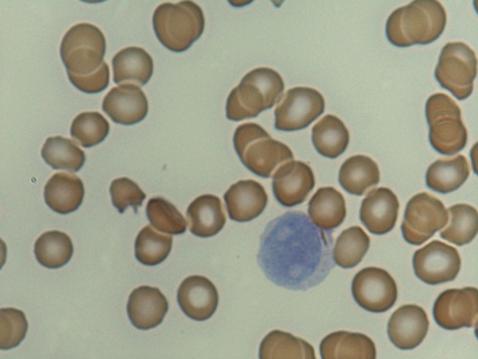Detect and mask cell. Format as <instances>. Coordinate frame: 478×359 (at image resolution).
<instances>
[{"label":"cell","mask_w":478,"mask_h":359,"mask_svg":"<svg viewBox=\"0 0 478 359\" xmlns=\"http://www.w3.org/2000/svg\"><path fill=\"white\" fill-rule=\"evenodd\" d=\"M412 264L417 278L435 285L454 280L460 271L461 259L456 248L434 240L415 251Z\"/></svg>","instance_id":"obj_11"},{"label":"cell","mask_w":478,"mask_h":359,"mask_svg":"<svg viewBox=\"0 0 478 359\" xmlns=\"http://www.w3.org/2000/svg\"><path fill=\"white\" fill-rule=\"evenodd\" d=\"M109 128V123L102 114L97 111H86L74 118L70 133L76 142L83 147L88 148L101 142L108 135Z\"/></svg>","instance_id":"obj_35"},{"label":"cell","mask_w":478,"mask_h":359,"mask_svg":"<svg viewBox=\"0 0 478 359\" xmlns=\"http://www.w3.org/2000/svg\"><path fill=\"white\" fill-rule=\"evenodd\" d=\"M370 244V237L360 226H351L337 237L332 250L333 260L343 269L353 268L362 261Z\"/></svg>","instance_id":"obj_32"},{"label":"cell","mask_w":478,"mask_h":359,"mask_svg":"<svg viewBox=\"0 0 478 359\" xmlns=\"http://www.w3.org/2000/svg\"><path fill=\"white\" fill-rule=\"evenodd\" d=\"M325 109L323 95L309 87H295L281 95L274 110L276 130L295 131L304 129L321 116Z\"/></svg>","instance_id":"obj_10"},{"label":"cell","mask_w":478,"mask_h":359,"mask_svg":"<svg viewBox=\"0 0 478 359\" xmlns=\"http://www.w3.org/2000/svg\"><path fill=\"white\" fill-rule=\"evenodd\" d=\"M204 16L199 6L192 1L160 4L153 15V26L160 42L176 53L188 49L202 34Z\"/></svg>","instance_id":"obj_4"},{"label":"cell","mask_w":478,"mask_h":359,"mask_svg":"<svg viewBox=\"0 0 478 359\" xmlns=\"http://www.w3.org/2000/svg\"><path fill=\"white\" fill-rule=\"evenodd\" d=\"M426 117L429 126V142L443 155L461 151L468 140L467 129L461 119V111L449 95L437 93L426 101Z\"/></svg>","instance_id":"obj_6"},{"label":"cell","mask_w":478,"mask_h":359,"mask_svg":"<svg viewBox=\"0 0 478 359\" xmlns=\"http://www.w3.org/2000/svg\"><path fill=\"white\" fill-rule=\"evenodd\" d=\"M428 328L429 320L424 309L416 304H405L392 313L387 334L396 348L410 350L423 341Z\"/></svg>","instance_id":"obj_15"},{"label":"cell","mask_w":478,"mask_h":359,"mask_svg":"<svg viewBox=\"0 0 478 359\" xmlns=\"http://www.w3.org/2000/svg\"><path fill=\"white\" fill-rule=\"evenodd\" d=\"M436 323L447 330L477 325L478 290L474 287L452 288L437 297L433 309Z\"/></svg>","instance_id":"obj_13"},{"label":"cell","mask_w":478,"mask_h":359,"mask_svg":"<svg viewBox=\"0 0 478 359\" xmlns=\"http://www.w3.org/2000/svg\"><path fill=\"white\" fill-rule=\"evenodd\" d=\"M71 83L78 90L86 93H97L107 88L109 83V68L104 61L101 66L94 72L77 76L67 72Z\"/></svg>","instance_id":"obj_39"},{"label":"cell","mask_w":478,"mask_h":359,"mask_svg":"<svg viewBox=\"0 0 478 359\" xmlns=\"http://www.w3.org/2000/svg\"><path fill=\"white\" fill-rule=\"evenodd\" d=\"M177 302L190 318L202 321L216 311L218 293L213 283L202 276H190L183 280L177 292Z\"/></svg>","instance_id":"obj_17"},{"label":"cell","mask_w":478,"mask_h":359,"mask_svg":"<svg viewBox=\"0 0 478 359\" xmlns=\"http://www.w3.org/2000/svg\"><path fill=\"white\" fill-rule=\"evenodd\" d=\"M470 175V165L463 155L433 163L426 173V182L430 189L447 194L458 189Z\"/></svg>","instance_id":"obj_27"},{"label":"cell","mask_w":478,"mask_h":359,"mask_svg":"<svg viewBox=\"0 0 478 359\" xmlns=\"http://www.w3.org/2000/svg\"><path fill=\"white\" fill-rule=\"evenodd\" d=\"M73 246L69 236L59 231L43 233L36 241L34 255L38 262L48 269H58L71 259Z\"/></svg>","instance_id":"obj_30"},{"label":"cell","mask_w":478,"mask_h":359,"mask_svg":"<svg viewBox=\"0 0 478 359\" xmlns=\"http://www.w3.org/2000/svg\"><path fill=\"white\" fill-rule=\"evenodd\" d=\"M59 52L66 72L77 76L92 74L104 62L105 36L92 24H76L64 35Z\"/></svg>","instance_id":"obj_7"},{"label":"cell","mask_w":478,"mask_h":359,"mask_svg":"<svg viewBox=\"0 0 478 359\" xmlns=\"http://www.w3.org/2000/svg\"><path fill=\"white\" fill-rule=\"evenodd\" d=\"M45 162L55 170L77 172L83 165L85 154L71 140L61 136L48 137L41 149Z\"/></svg>","instance_id":"obj_31"},{"label":"cell","mask_w":478,"mask_h":359,"mask_svg":"<svg viewBox=\"0 0 478 359\" xmlns=\"http://www.w3.org/2000/svg\"><path fill=\"white\" fill-rule=\"evenodd\" d=\"M311 140L321 155L335 158L346 149L349 133L341 119L327 114L313 126Z\"/></svg>","instance_id":"obj_28"},{"label":"cell","mask_w":478,"mask_h":359,"mask_svg":"<svg viewBox=\"0 0 478 359\" xmlns=\"http://www.w3.org/2000/svg\"><path fill=\"white\" fill-rule=\"evenodd\" d=\"M477 65L476 55L468 45L461 41L449 42L441 50L435 77L442 88L463 100L473 90Z\"/></svg>","instance_id":"obj_8"},{"label":"cell","mask_w":478,"mask_h":359,"mask_svg":"<svg viewBox=\"0 0 478 359\" xmlns=\"http://www.w3.org/2000/svg\"><path fill=\"white\" fill-rule=\"evenodd\" d=\"M319 351L322 359L377 357L375 344L368 336L344 330L325 336L320 343Z\"/></svg>","instance_id":"obj_21"},{"label":"cell","mask_w":478,"mask_h":359,"mask_svg":"<svg viewBox=\"0 0 478 359\" xmlns=\"http://www.w3.org/2000/svg\"><path fill=\"white\" fill-rule=\"evenodd\" d=\"M315 185L314 172L307 163L289 161L272 175V190L276 201L290 208L304 202Z\"/></svg>","instance_id":"obj_14"},{"label":"cell","mask_w":478,"mask_h":359,"mask_svg":"<svg viewBox=\"0 0 478 359\" xmlns=\"http://www.w3.org/2000/svg\"><path fill=\"white\" fill-rule=\"evenodd\" d=\"M450 223L440 231V237L458 246L471 242L478 231V214L477 210L465 203H458L448 209Z\"/></svg>","instance_id":"obj_33"},{"label":"cell","mask_w":478,"mask_h":359,"mask_svg":"<svg viewBox=\"0 0 478 359\" xmlns=\"http://www.w3.org/2000/svg\"><path fill=\"white\" fill-rule=\"evenodd\" d=\"M102 109L113 122L133 125L146 116L148 102L138 86L125 83L108 92L102 102Z\"/></svg>","instance_id":"obj_16"},{"label":"cell","mask_w":478,"mask_h":359,"mask_svg":"<svg viewBox=\"0 0 478 359\" xmlns=\"http://www.w3.org/2000/svg\"><path fill=\"white\" fill-rule=\"evenodd\" d=\"M259 358L315 359L313 346L305 340L279 330L269 332L262 340Z\"/></svg>","instance_id":"obj_29"},{"label":"cell","mask_w":478,"mask_h":359,"mask_svg":"<svg viewBox=\"0 0 478 359\" xmlns=\"http://www.w3.org/2000/svg\"><path fill=\"white\" fill-rule=\"evenodd\" d=\"M330 252L325 233L304 212L289 211L266 225L257 260L274 284L305 291L320 283L332 267Z\"/></svg>","instance_id":"obj_1"},{"label":"cell","mask_w":478,"mask_h":359,"mask_svg":"<svg viewBox=\"0 0 478 359\" xmlns=\"http://www.w3.org/2000/svg\"><path fill=\"white\" fill-rule=\"evenodd\" d=\"M172 242L171 236L158 233L150 225H147L139 231L136 238L135 257L144 265H157L168 257Z\"/></svg>","instance_id":"obj_34"},{"label":"cell","mask_w":478,"mask_h":359,"mask_svg":"<svg viewBox=\"0 0 478 359\" xmlns=\"http://www.w3.org/2000/svg\"><path fill=\"white\" fill-rule=\"evenodd\" d=\"M308 215L318 227L330 231L338 227L346 215L343 195L331 187L318 189L308 203Z\"/></svg>","instance_id":"obj_25"},{"label":"cell","mask_w":478,"mask_h":359,"mask_svg":"<svg viewBox=\"0 0 478 359\" xmlns=\"http://www.w3.org/2000/svg\"><path fill=\"white\" fill-rule=\"evenodd\" d=\"M168 308L167 299L158 288L143 285L129 294L127 312L135 327L146 330L162 322Z\"/></svg>","instance_id":"obj_20"},{"label":"cell","mask_w":478,"mask_h":359,"mask_svg":"<svg viewBox=\"0 0 478 359\" xmlns=\"http://www.w3.org/2000/svg\"><path fill=\"white\" fill-rule=\"evenodd\" d=\"M341 187L350 194L362 196L375 187L380 180V172L375 161L364 155L347 158L342 165L338 176Z\"/></svg>","instance_id":"obj_26"},{"label":"cell","mask_w":478,"mask_h":359,"mask_svg":"<svg viewBox=\"0 0 478 359\" xmlns=\"http://www.w3.org/2000/svg\"><path fill=\"white\" fill-rule=\"evenodd\" d=\"M85 194L82 180L76 175L66 172L53 175L44 187L47 205L59 214H69L81 205Z\"/></svg>","instance_id":"obj_24"},{"label":"cell","mask_w":478,"mask_h":359,"mask_svg":"<svg viewBox=\"0 0 478 359\" xmlns=\"http://www.w3.org/2000/svg\"><path fill=\"white\" fill-rule=\"evenodd\" d=\"M28 323L24 313L14 308L0 310V348L8 350L17 346L24 339Z\"/></svg>","instance_id":"obj_37"},{"label":"cell","mask_w":478,"mask_h":359,"mask_svg":"<svg viewBox=\"0 0 478 359\" xmlns=\"http://www.w3.org/2000/svg\"><path fill=\"white\" fill-rule=\"evenodd\" d=\"M146 216L157 230L171 235H179L186 230L183 215L170 202L161 197L150 198L146 205Z\"/></svg>","instance_id":"obj_36"},{"label":"cell","mask_w":478,"mask_h":359,"mask_svg":"<svg viewBox=\"0 0 478 359\" xmlns=\"http://www.w3.org/2000/svg\"><path fill=\"white\" fill-rule=\"evenodd\" d=\"M112 203L120 213L131 206L134 212L142 205L146 194L136 183L127 177H120L112 181L110 187Z\"/></svg>","instance_id":"obj_38"},{"label":"cell","mask_w":478,"mask_h":359,"mask_svg":"<svg viewBox=\"0 0 478 359\" xmlns=\"http://www.w3.org/2000/svg\"><path fill=\"white\" fill-rule=\"evenodd\" d=\"M228 215L238 222L251 221L265 209L268 198L265 188L259 182L240 180L226 191L223 196Z\"/></svg>","instance_id":"obj_19"},{"label":"cell","mask_w":478,"mask_h":359,"mask_svg":"<svg viewBox=\"0 0 478 359\" xmlns=\"http://www.w3.org/2000/svg\"><path fill=\"white\" fill-rule=\"evenodd\" d=\"M186 216L190 232L202 238L215 236L226 222L220 199L211 194L196 198L189 205Z\"/></svg>","instance_id":"obj_22"},{"label":"cell","mask_w":478,"mask_h":359,"mask_svg":"<svg viewBox=\"0 0 478 359\" xmlns=\"http://www.w3.org/2000/svg\"><path fill=\"white\" fill-rule=\"evenodd\" d=\"M399 208L398 197L390 189H374L362 201L360 219L371 233L384 235L394 228Z\"/></svg>","instance_id":"obj_18"},{"label":"cell","mask_w":478,"mask_h":359,"mask_svg":"<svg viewBox=\"0 0 478 359\" xmlns=\"http://www.w3.org/2000/svg\"><path fill=\"white\" fill-rule=\"evenodd\" d=\"M113 79L117 83L145 85L153 73V60L143 48L129 46L112 58Z\"/></svg>","instance_id":"obj_23"},{"label":"cell","mask_w":478,"mask_h":359,"mask_svg":"<svg viewBox=\"0 0 478 359\" xmlns=\"http://www.w3.org/2000/svg\"><path fill=\"white\" fill-rule=\"evenodd\" d=\"M449 214L443 203L427 192L412 197L407 202L401 224L404 239L420 245L448 223Z\"/></svg>","instance_id":"obj_9"},{"label":"cell","mask_w":478,"mask_h":359,"mask_svg":"<svg viewBox=\"0 0 478 359\" xmlns=\"http://www.w3.org/2000/svg\"><path fill=\"white\" fill-rule=\"evenodd\" d=\"M233 144L244 166L261 177H272L279 165L294 159L287 145L272 139L262 127L255 123L239 126L234 134Z\"/></svg>","instance_id":"obj_5"},{"label":"cell","mask_w":478,"mask_h":359,"mask_svg":"<svg viewBox=\"0 0 478 359\" xmlns=\"http://www.w3.org/2000/svg\"><path fill=\"white\" fill-rule=\"evenodd\" d=\"M447 22L442 4L435 0H415L401 6L388 16L386 34L398 47L428 44L439 38Z\"/></svg>","instance_id":"obj_2"},{"label":"cell","mask_w":478,"mask_h":359,"mask_svg":"<svg viewBox=\"0 0 478 359\" xmlns=\"http://www.w3.org/2000/svg\"><path fill=\"white\" fill-rule=\"evenodd\" d=\"M284 89L280 74L268 67H258L248 72L229 94L226 117L233 121L256 117L271 109Z\"/></svg>","instance_id":"obj_3"},{"label":"cell","mask_w":478,"mask_h":359,"mask_svg":"<svg viewBox=\"0 0 478 359\" xmlns=\"http://www.w3.org/2000/svg\"><path fill=\"white\" fill-rule=\"evenodd\" d=\"M351 292L360 307L372 313L388 311L398 297L397 285L391 274L373 266L364 268L355 275Z\"/></svg>","instance_id":"obj_12"}]
</instances>
